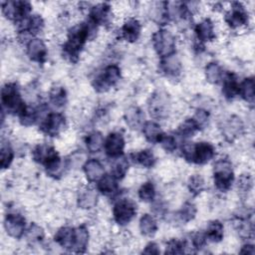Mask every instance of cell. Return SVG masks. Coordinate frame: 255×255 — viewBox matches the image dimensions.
Returning a JSON list of instances; mask_svg holds the SVG:
<instances>
[{"instance_id":"cell-1","label":"cell","mask_w":255,"mask_h":255,"mask_svg":"<svg viewBox=\"0 0 255 255\" xmlns=\"http://www.w3.org/2000/svg\"><path fill=\"white\" fill-rule=\"evenodd\" d=\"M98 27L89 18L79 24L72 26L67 34V39L62 46V54L66 60L75 63L89 40L96 37Z\"/></svg>"},{"instance_id":"cell-2","label":"cell","mask_w":255,"mask_h":255,"mask_svg":"<svg viewBox=\"0 0 255 255\" xmlns=\"http://www.w3.org/2000/svg\"><path fill=\"white\" fill-rule=\"evenodd\" d=\"M34 161L43 165L49 175L56 176L63 170L64 163L58 151L48 143H39L32 150Z\"/></svg>"},{"instance_id":"cell-3","label":"cell","mask_w":255,"mask_h":255,"mask_svg":"<svg viewBox=\"0 0 255 255\" xmlns=\"http://www.w3.org/2000/svg\"><path fill=\"white\" fill-rule=\"evenodd\" d=\"M1 104L2 111L7 113L20 116L26 109L27 105L22 98L18 85L14 82L6 83L1 89Z\"/></svg>"},{"instance_id":"cell-4","label":"cell","mask_w":255,"mask_h":255,"mask_svg":"<svg viewBox=\"0 0 255 255\" xmlns=\"http://www.w3.org/2000/svg\"><path fill=\"white\" fill-rule=\"evenodd\" d=\"M213 183L218 191H228L234 182V170L231 161L222 157L217 159L213 164Z\"/></svg>"},{"instance_id":"cell-5","label":"cell","mask_w":255,"mask_h":255,"mask_svg":"<svg viewBox=\"0 0 255 255\" xmlns=\"http://www.w3.org/2000/svg\"><path fill=\"white\" fill-rule=\"evenodd\" d=\"M122 78V70L116 64L106 66L93 80L92 85L96 92L106 93L116 86Z\"/></svg>"},{"instance_id":"cell-6","label":"cell","mask_w":255,"mask_h":255,"mask_svg":"<svg viewBox=\"0 0 255 255\" xmlns=\"http://www.w3.org/2000/svg\"><path fill=\"white\" fill-rule=\"evenodd\" d=\"M2 14L9 20L14 22L16 25L24 22L30 17L32 12V5L28 1H3L1 3Z\"/></svg>"},{"instance_id":"cell-7","label":"cell","mask_w":255,"mask_h":255,"mask_svg":"<svg viewBox=\"0 0 255 255\" xmlns=\"http://www.w3.org/2000/svg\"><path fill=\"white\" fill-rule=\"evenodd\" d=\"M151 44L155 53L160 57H166L175 53L176 39L172 32L161 28L156 30L151 36Z\"/></svg>"},{"instance_id":"cell-8","label":"cell","mask_w":255,"mask_h":255,"mask_svg":"<svg viewBox=\"0 0 255 255\" xmlns=\"http://www.w3.org/2000/svg\"><path fill=\"white\" fill-rule=\"evenodd\" d=\"M249 12L247 8L240 2H233L224 14V22L228 28L238 30L248 26Z\"/></svg>"},{"instance_id":"cell-9","label":"cell","mask_w":255,"mask_h":255,"mask_svg":"<svg viewBox=\"0 0 255 255\" xmlns=\"http://www.w3.org/2000/svg\"><path fill=\"white\" fill-rule=\"evenodd\" d=\"M136 215V204L129 198L119 199L113 207V218L120 226L128 225Z\"/></svg>"},{"instance_id":"cell-10","label":"cell","mask_w":255,"mask_h":255,"mask_svg":"<svg viewBox=\"0 0 255 255\" xmlns=\"http://www.w3.org/2000/svg\"><path fill=\"white\" fill-rule=\"evenodd\" d=\"M67 120L66 117L59 112L48 113L47 116L42 120L40 124V131L47 136H57L66 128Z\"/></svg>"},{"instance_id":"cell-11","label":"cell","mask_w":255,"mask_h":255,"mask_svg":"<svg viewBox=\"0 0 255 255\" xmlns=\"http://www.w3.org/2000/svg\"><path fill=\"white\" fill-rule=\"evenodd\" d=\"M170 111V100L163 91H156L148 101L149 115L156 120H163L168 117Z\"/></svg>"},{"instance_id":"cell-12","label":"cell","mask_w":255,"mask_h":255,"mask_svg":"<svg viewBox=\"0 0 255 255\" xmlns=\"http://www.w3.org/2000/svg\"><path fill=\"white\" fill-rule=\"evenodd\" d=\"M4 229L6 233L15 239H19L25 235L26 231V219L17 212L8 213L4 218Z\"/></svg>"},{"instance_id":"cell-13","label":"cell","mask_w":255,"mask_h":255,"mask_svg":"<svg viewBox=\"0 0 255 255\" xmlns=\"http://www.w3.org/2000/svg\"><path fill=\"white\" fill-rule=\"evenodd\" d=\"M126 146V139L122 132L112 131L105 138L104 150L107 156L114 159L124 154Z\"/></svg>"},{"instance_id":"cell-14","label":"cell","mask_w":255,"mask_h":255,"mask_svg":"<svg viewBox=\"0 0 255 255\" xmlns=\"http://www.w3.org/2000/svg\"><path fill=\"white\" fill-rule=\"evenodd\" d=\"M114 13L109 3H98L89 10V19L97 26H109L113 23Z\"/></svg>"},{"instance_id":"cell-15","label":"cell","mask_w":255,"mask_h":255,"mask_svg":"<svg viewBox=\"0 0 255 255\" xmlns=\"http://www.w3.org/2000/svg\"><path fill=\"white\" fill-rule=\"evenodd\" d=\"M215 146L209 141L194 142L191 162L198 165H203L209 162L215 156Z\"/></svg>"},{"instance_id":"cell-16","label":"cell","mask_w":255,"mask_h":255,"mask_svg":"<svg viewBox=\"0 0 255 255\" xmlns=\"http://www.w3.org/2000/svg\"><path fill=\"white\" fill-rule=\"evenodd\" d=\"M25 46H26V54L32 62L43 64L47 61L48 47L44 42V40L34 37Z\"/></svg>"},{"instance_id":"cell-17","label":"cell","mask_w":255,"mask_h":255,"mask_svg":"<svg viewBox=\"0 0 255 255\" xmlns=\"http://www.w3.org/2000/svg\"><path fill=\"white\" fill-rule=\"evenodd\" d=\"M141 28V23L138 19L128 17L123 22L120 28V36L128 43H134L140 37Z\"/></svg>"},{"instance_id":"cell-18","label":"cell","mask_w":255,"mask_h":255,"mask_svg":"<svg viewBox=\"0 0 255 255\" xmlns=\"http://www.w3.org/2000/svg\"><path fill=\"white\" fill-rule=\"evenodd\" d=\"M194 34L197 40V45H204L215 39V26L210 18L200 20L194 27Z\"/></svg>"},{"instance_id":"cell-19","label":"cell","mask_w":255,"mask_h":255,"mask_svg":"<svg viewBox=\"0 0 255 255\" xmlns=\"http://www.w3.org/2000/svg\"><path fill=\"white\" fill-rule=\"evenodd\" d=\"M244 131V124L242 120L235 115L226 119L222 124V134L229 141L240 136Z\"/></svg>"},{"instance_id":"cell-20","label":"cell","mask_w":255,"mask_h":255,"mask_svg":"<svg viewBox=\"0 0 255 255\" xmlns=\"http://www.w3.org/2000/svg\"><path fill=\"white\" fill-rule=\"evenodd\" d=\"M160 71L168 78H177L181 74L182 64L176 53L160 58Z\"/></svg>"},{"instance_id":"cell-21","label":"cell","mask_w":255,"mask_h":255,"mask_svg":"<svg viewBox=\"0 0 255 255\" xmlns=\"http://www.w3.org/2000/svg\"><path fill=\"white\" fill-rule=\"evenodd\" d=\"M83 171L86 179L93 183L98 182L100 178L105 174V167L103 163L97 158H90L83 164Z\"/></svg>"},{"instance_id":"cell-22","label":"cell","mask_w":255,"mask_h":255,"mask_svg":"<svg viewBox=\"0 0 255 255\" xmlns=\"http://www.w3.org/2000/svg\"><path fill=\"white\" fill-rule=\"evenodd\" d=\"M222 94L226 100H233L239 94L238 77L232 72L224 73L222 78Z\"/></svg>"},{"instance_id":"cell-23","label":"cell","mask_w":255,"mask_h":255,"mask_svg":"<svg viewBox=\"0 0 255 255\" xmlns=\"http://www.w3.org/2000/svg\"><path fill=\"white\" fill-rule=\"evenodd\" d=\"M124 120L130 129H138L144 124V113L136 106L128 108L124 114Z\"/></svg>"},{"instance_id":"cell-24","label":"cell","mask_w":255,"mask_h":255,"mask_svg":"<svg viewBox=\"0 0 255 255\" xmlns=\"http://www.w3.org/2000/svg\"><path fill=\"white\" fill-rule=\"evenodd\" d=\"M98 190H95L91 187L82 188L77 196V204L82 209H92L96 207L99 199Z\"/></svg>"},{"instance_id":"cell-25","label":"cell","mask_w":255,"mask_h":255,"mask_svg":"<svg viewBox=\"0 0 255 255\" xmlns=\"http://www.w3.org/2000/svg\"><path fill=\"white\" fill-rule=\"evenodd\" d=\"M97 190L106 196H112L119 191V180L112 173H105L97 182Z\"/></svg>"},{"instance_id":"cell-26","label":"cell","mask_w":255,"mask_h":255,"mask_svg":"<svg viewBox=\"0 0 255 255\" xmlns=\"http://www.w3.org/2000/svg\"><path fill=\"white\" fill-rule=\"evenodd\" d=\"M130 161L142 166L143 168H151L156 162V157L151 149L144 148L129 154Z\"/></svg>"},{"instance_id":"cell-27","label":"cell","mask_w":255,"mask_h":255,"mask_svg":"<svg viewBox=\"0 0 255 255\" xmlns=\"http://www.w3.org/2000/svg\"><path fill=\"white\" fill-rule=\"evenodd\" d=\"M141 131L144 138L150 143H159L161 137L164 134L161 127L153 121L144 122L141 127Z\"/></svg>"},{"instance_id":"cell-28","label":"cell","mask_w":255,"mask_h":255,"mask_svg":"<svg viewBox=\"0 0 255 255\" xmlns=\"http://www.w3.org/2000/svg\"><path fill=\"white\" fill-rule=\"evenodd\" d=\"M74 235H75L74 227L62 226L56 231L54 240L62 248L72 251L73 244H74Z\"/></svg>"},{"instance_id":"cell-29","label":"cell","mask_w":255,"mask_h":255,"mask_svg":"<svg viewBox=\"0 0 255 255\" xmlns=\"http://www.w3.org/2000/svg\"><path fill=\"white\" fill-rule=\"evenodd\" d=\"M90 232L86 225H80L75 228L74 235V244H73V252L76 253H84L89 245Z\"/></svg>"},{"instance_id":"cell-30","label":"cell","mask_w":255,"mask_h":255,"mask_svg":"<svg viewBox=\"0 0 255 255\" xmlns=\"http://www.w3.org/2000/svg\"><path fill=\"white\" fill-rule=\"evenodd\" d=\"M205 237L207 241L213 242V243H218L222 241L224 237V226L223 223L219 220H211L204 231Z\"/></svg>"},{"instance_id":"cell-31","label":"cell","mask_w":255,"mask_h":255,"mask_svg":"<svg viewBox=\"0 0 255 255\" xmlns=\"http://www.w3.org/2000/svg\"><path fill=\"white\" fill-rule=\"evenodd\" d=\"M246 103L253 105L255 99V82L253 77H247L239 84V94Z\"/></svg>"},{"instance_id":"cell-32","label":"cell","mask_w":255,"mask_h":255,"mask_svg":"<svg viewBox=\"0 0 255 255\" xmlns=\"http://www.w3.org/2000/svg\"><path fill=\"white\" fill-rule=\"evenodd\" d=\"M224 72L217 62H209L204 68L205 80L212 85H217L222 81Z\"/></svg>"},{"instance_id":"cell-33","label":"cell","mask_w":255,"mask_h":255,"mask_svg":"<svg viewBox=\"0 0 255 255\" xmlns=\"http://www.w3.org/2000/svg\"><path fill=\"white\" fill-rule=\"evenodd\" d=\"M200 128H198L197 124L192 118H187L184 121H182L179 126L177 127L176 129V134L177 136L183 138V139H188L196 134L197 131H199Z\"/></svg>"},{"instance_id":"cell-34","label":"cell","mask_w":255,"mask_h":255,"mask_svg":"<svg viewBox=\"0 0 255 255\" xmlns=\"http://www.w3.org/2000/svg\"><path fill=\"white\" fill-rule=\"evenodd\" d=\"M85 143L89 152L96 153L104 148L105 137L101 131L93 130L87 134L85 138Z\"/></svg>"},{"instance_id":"cell-35","label":"cell","mask_w":255,"mask_h":255,"mask_svg":"<svg viewBox=\"0 0 255 255\" xmlns=\"http://www.w3.org/2000/svg\"><path fill=\"white\" fill-rule=\"evenodd\" d=\"M139 231L143 236L151 237L157 231V222L153 215L145 213L143 214L138 222Z\"/></svg>"},{"instance_id":"cell-36","label":"cell","mask_w":255,"mask_h":255,"mask_svg":"<svg viewBox=\"0 0 255 255\" xmlns=\"http://www.w3.org/2000/svg\"><path fill=\"white\" fill-rule=\"evenodd\" d=\"M49 103L54 108H62L67 104V92L62 86H54L49 92Z\"/></svg>"},{"instance_id":"cell-37","label":"cell","mask_w":255,"mask_h":255,"mask_svg":"<svg viewBox=\"0 0 255 255\" xmlns=\"http://www.w3.org/2000/svg\"><path fill=\"white\" fill-rule=\"evenodd\" d=\"M128 167H129V159L122 155L117 158H114V162L111 168V173L118 180H122L127 175L128 171Z\"/></svg>"},{"instance_id":"cell-38","label":"cell","mask_w":255,"mask_h":255,"mask_svg":"<svg viewBox=\"0 0 255 255\" xmlns=\"http://www.w3.org/2000/svg\"><path fill=\"white\" fill-rule=\"evenodd\" d=\"M14 160V149L8 140L2 139L0 147V166L1 168L8 169Z\"/></svg>"},{"instance_id":"cell-39","label":"cell","mask_w":255,"mask_h":255,"mask_svg":"<svg viewBox=\"0 0 255 255\" xmlns=\"http://www.w3.org/2000/svg\"><path fill=\"white\" fill-rule=\"evenodd\" d=\"M138 198L143 202H152L155 199L156 191L152 181L148 180L143 182L137 190Z\"/></svg>"},{"instance_id":"cell-40","label":"cell","mask_w":255,"mask_h":255,"mask_svg":"<svg viewBox=\"0 0 255 255\" xmlns=\"http://www.w3.org/2000/svg\"><path fill=\"white\" fill-rule=\"evenodd\" d=\"M197 208L194 203L186 201L183 203V205L180 207V209L177 212V217L181 222L187 223L194 219L196 216Z\"/></svg>"},{"instance_id":"cell-41","label":"cell","mask_w":255,"mask_h":255,"mask_svg":"<svg viewBox=\"0 0 255 255\" xmlns=\"http://www.w3.org/2000/svg\"><path fill=\"white\" fill-rule=\"evenodd\" d=\"M39 118V110L35 107L27 106L25 111L19 116L20 124L24 127H31L33 126Z\"/></svg>"},{"instance_id":"cell-42","label":"cell","mask_w":255,"mask_h":255,"mask_svg":"<svg viewBox=\"0 0 255 255\" xmlns=\"http://www.w3.org/2000/svg\"><path fill=\"white\" fill-rule=\"evenodd\" d=\"M187 188L193 195L200 194L205 188V180L201 174H192L187 180Z\"/></svg>"},{"instance_id":"cell-43","label":"cell","mask_w":255,"mask_h":255,"mask_svg":"<svg viewBox=\"0 0 255 255\" xmlns=\"http://www.w3.org/2000/svg\"><path fill=\"white\" fill-rule=\"evenodd\" d=\"M25 236L29 242L38 243L44 239L45 232L40 225L36 223H31V225L25 231Z\"/></svg>"},{"instance_id":"cell-44","label":"cell","mask_w":255,"mask_h":255,"mask_svg":"<svg viewBox=\"0 0 255 255\" xmlns=\"http://www.w3.org/2000/svg\"><path fill=\"white\" fill-rule=\"evenodd\" d=\"M186 252V245L184 240L172 238L167 241L165 246V254H182Z\"/></svg>"},{"instance_id":"cell-45","label":"cell","mask_w":255,"mask_h":255,"mask_svg":"<svg viewBox=\"0 0 255 255\" xmlns=\"http://www.w3.org/2000/svg\"><path fill=\"white\" fill-rule=\"evenodd\" d=\"M253 186V180L250 174L244 173L241 174L237 180V189L242 194H247Z\"/></svg>"},{"instance_id":"cell-46","label":"cell","mask_w":255,"mask_h":255,"mask_svg":"<svg viewBox=\"0 0 255 255\" xmlns=\"http://www.w3.org/2000/svg\"><path fill=\"white\" fill-rule=\"evenodd\" d=\"M161 147L166 152H173L177 148V141L176 137L172 134H166L164 133L159 141Z\"/></svg>"},{"instance_id":"cell-47","label":"cell","mask_w":255,"mask_h":255,"mask_svg":"<svg viewBox=\"0 0 255 255\" xmlns=\"http://www.w3.org/2000/svg\"><path fill=\"white\" fill-rule=\"evenodd\" d=\"M192 119L195 121V123L197 124L198 128L200 129L204 128L207 125H208V121H209V113L208 111H206L205 109L202 108H198L194 114V116L192 117Z\"/></svg>"},{"instance_id":"cell-48","label":"cell","mask_w":255,"mask_h":255,"mask_svg":"<svg viewBox=\"0 0 255 255\" xmlns=\"http://www.w3.org/2000/svg\"><path fill=\"white\" fill-rule=\"evenodd\" d=\"M142 253L148 255H158L160 253V249L155 242H149L145 245L144 249L142 250Z\"/></svg>"},{"instance_id":"cell-49","label":"cell","mask_w":255,"mask_h":255,"mask_svg":"<svg viewBox=\"0 0 255 255\" xmlns=\"http://www.w3.org/2000/svg\"><path fill=\"white\" fill-rule=\"evenodd\" d=\"M239 253H241V254H248V255H254V254H255L254 245L249 244V243L244 244V245L241 247Z\"/></svg>"}]
</instances>
